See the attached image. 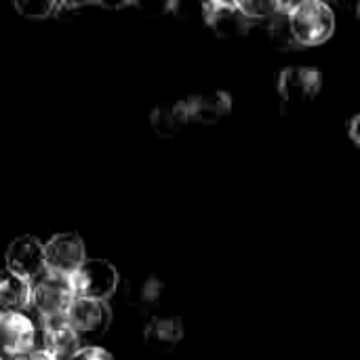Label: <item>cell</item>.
<instances>
[{
	"instance_id": "17",
	"label": "cell",
	"mask_w": 360,
	"mask_h": 360,
	"mask_svg": "<svg viewBox=\"0 0 360 360\" xmlns=\"http://www.w3.org/2000/svg\"><path fill=\"white\" fill-rule=\"evenodd\" d=\"M70 360H114V356H112L108 350H103V348L84 346V348H80Z\"/></svg>"
},
{
	"instance_id": "10",
	"label": "cell",
	"mask_w": 360,
	"mask_h": 360,
	"mask_svg": "<svg viewBox=\"0 0 360 360\" xmlns=\"http://www.w3.org/2000/svg\"><path fill=\"white\" fill-rule=\"evenodd\" d=\"M68 321L78 335H99L110 327L112 310L105 302L76 297L68 312Z\"/></svg>"
},
{
	"instance_id": "12",
	"label": "cell",
	"mask_w": 360,
	"mask_h": 360,
	"mask_svg": "<svg viewBox=\"0 0 360 360\" xmlns=\"http://www.w3.org/2000/svg\"><path fill=\"white\" fill-rule=\"evenodd\" d=\"M32 283L11 270H0V314L23 312L30 306Z\"/></svg>"
},
{
	"instance_id": "19",
	"label": "cell",
	"mask_w": 360,
	"mask_h": 360,
	"mask_svg": "<svg viewBox=\"0 0 360 360\" xmlns=\"http://www.w3.org/2000/svg\"><path fill=\"white\" fill-rule=\"evenodd\" d=\"M15 360H57L53 354H49L46 350H42V348H34V350H30L27 354H23V356H19V359Z\"/></svg>"
},
{
	"instance_id": "11",
	"label": "cell",
	"mask_w": 360,
	"mask_h": 360,
	"mask_svg": "<svg viewBox=\"0 0 360 360\" xmlns=\"http://www.w3.org/2000/svg\"><path fill=\"white\" fill-rule=\"evenodd\" d=\"M186 101L190 122L198 124H217L232 112V97L226 91H209L200 95H192Z\"/></svg>"
},
{
	"instance_id": "15",
	"label": "cell",
	"mask_w": 360,
	"mask_h": 360,
	"mask_svg": "<svg viewBox=\"0 0 360 360\" xmlns=\"http://www.w3.org/2000/svg\"><path fill=\"white\" fill-rule=\"evenodd\" d=\"M129 295H131V304L135 308L148 312L154 306H158V302L162 297V285L156 278H143L129 289Z\"/></svg>"
},
{
	"instance_id": "8",
	"label": "cell",
	"mask_w": 360,
	"mask_h": 360,
	"mask_svg": "<svg viewBox=\"0 0 360 360\" xmlns=\"http://www.w3.org/2000/svg\"><path fill=\"white\" fill-rule=\"evenodd\" d=\"M46 270L63 276H72L84 259V243L78 234H55L44 245Z\"/></svg>"
},
{
	"instance_id": "5",
	"label": "cell",
	"mask_w": 360,
	"mask_h": 360,
	"mask_svg": "<svg viewBox=\"0 0 360 360\" xmlns=\"http://www.w3.org/2000/svg\"><path fill=\"white\" fill-rule=\"evenodd\" d=\"M200 15L205 23L219 38H238L249 34L251 21L240 8L238 0H209L200 4Z\"/></svg>"
},
{
	"instance_id": "1",
	"label": "cell",
	"mask_w": 360,
	"mask_h": 360,
	"mask_svg": "<svg viewBox=\"0 0 360 360\" xmlns=\"http://www.w3.org/2000/svg\"><path fill=\"white\" fill-rule=\"evenodd\" d=\"M289 23L300 46H319L335 32V13L323 0H297L289 4Z\"/></svg>"
},
{
	"instance_id": "6",
	"label": "cell",
	"mask_w": 360,
	"mask_h": 360,
	"mask_svg": "<svg viewBox=\"0 0 360 360\" xmlns=\"http://www.w3.org/2000/svg\"><path fill=\"white\" fill-rule=\"evenodd\" d=\"M36 344V325L23 312L0 314V359L15 360L30 350Z\"/></svg>"
},
{
	"instance_id": "4",
	"label": "cell",
	"mask_w": 360,
	"mask_h": 360,
	"mask_svg": "<svg viewBox=\"0 0 360 360\" xmlns=\"http://www.w3.org/2000/svg\"><path fill=\"white\" fill-rule=\"evenodd\" d=\"M72 285L76 297L105 302L118 289V272L105 259H86L72 274Z\"/></svg>"
},
{
	"instance_id": "3",
	"label": "cell",
	"mask_w": 360,
	"mask_h": 360,
	"mask_svg": "<svg viewBox=\"0 0 360 360\" xmlns=\"http://www.w3.org/2000/svg\"><path fill=\"white\" fill-rule=\"evenodd\" d=\"M323 89V74L310 65H289L276 76V93L283 110L291 112L312 101Z\"/></svg>"
},
{
	"instance_id": "14",
	"label": "cell",
	"mask_w": 360,
	"mask_h": 360,
	"mask_svg": "<svg viewBox=\"0 0 360 360\" xmlns=\"http://www.w3.org/2000/svg\"><path fill=\"white\" fill-rule=\"evenodd\" d=\"M150 124H152L154 133L160 135V137L177 135L186 124H190L186 101L181 99V101H175V103H169V105H158L150 116Z\"/></svg>"
},
{
	"instance_id": "16",
	"label": "cell",
	"mask_w": 360,
	"mask_h": 360,
	"mask_svg": "<svg viewBox=\"0 0 360 360\" xmlns=\"http://www.w3.org/2000/svg\"><path fill=\"white\" fill-rule=\"evenodd\" d=\"M57 4L59 2H46V0H23V2H15V11H19L23 17H32V19H44L53 13H57Z\"/></svg>"
},
{
	"instance_id": "21",
	"label": "cell",
	"mask_w": 360,
	"mask_h": 360,
	"mask_svg": "<svg viewBox=\"0 0 360 360\" xmlns=\"http://www.w3.org/2000/svg\"><path fill=\"white\" fill-rule=\"evenodd\" d=\"M0 360H2V359H0Z\"/></svg>"
},
{
	"instance_id": "13",
	"label": "cell",
	"mask_w": 360,
	"mask_h": 360,
	"mask_svg": "<svg viewBox=\"0 0 360 360\" xmlns=\"http://www.w3.org/2000/svg\"><path fill=\"white\" fill-rule=\"evenodd\" d=\"M143 340L154 350H173L184 340V325L177 316H154L146 325Z\"/></svg>"
},
{
	"instance_id": "7",
	"label": "cell",
	"mask_w": 360,
	"mask_h": 360,
	"mask_svg": "<svg viewBox=\"0 0 360 360\" xmlns=\"http://www.w3.org/2000/svg\"><path fill=\"white\" fill-rule=\"evenodd\" d=\"M6 270L34 283L46 272L44 245L36 236H21L13 240L6 249Z\"/></svg>"
},
{
	"instance_id": "18",
	"label": "cell",
	"mask_w": 360,
	"mask_h": 360,
	"mask_svg": "<svg viewBox=\"0 0 360 360\" xmlns=\"http://www.w3.org/2000/svg\"><path fill=\"white\" fill-rule=\"evenodd\" d=\"M348 135L354 141V146L360 148V114H354L348 122Z\"/></svg>"
},
{
	"instance_id": "2",
	"label": "cell",
	"mask_w": 360,
	"mask_h": 360,
	"mask_svg": "<svg viewBox=\"0 0 360 360\" xmlns=\"http://www.w3.org/2000/svg\"><path fill=\"white\" fill-rule=\"evenodd\" d=\"M74 300H76V291L72 285V276H63L46 270L32 283L30 306L38 312L40 321L68 316Z\"/></svg>"
},
{
	"instance_id": "20",
	"label": "cell",
	"mask_w": 360,
	"mask_h": 360,
	"mask_svg": "<svg viewBox=\"0 0 360 360\" xmlns=\"http://www.w3.org/2000/svg\"><path fill=\"white\" fill-rule=\"evenodd\" d=\"M359 17H360V6H359Z\"/></svg>"
},
{
	"instance_id": "9",
	"label": "cell",
	"mask_w": 360,
	"mask_h": 360,
	"mask_svg": "<svg viewBox=\"0 0 360 360\" xmlns=\"http://www.w3.org/2000/svg\"><path fill=\"white\" fill-rule=\"evenodd\" d=\"M40 338H42V350H46L57 360H70L82 348L80 335L70 325L68 316L44 319L40 325Z\"/></svg>"
}]
</instances>
